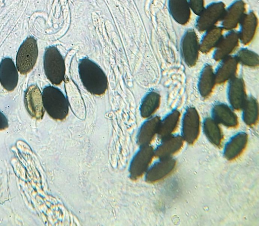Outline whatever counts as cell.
<instances>
[{
  "label": "cell",
  "mask_w": 259,
  "mask_h": 226,
  "mask_svg": "<svg viewBox=\"0 0 259 226\" xmlns=\"http://www.w3.org/2000/svg\"><path fill=\"white\" fill-rule=\"evenodd\" d=\"M80 80L90 93L101 95L108 88L107 77L102 68L95 62L87 58L81 59L78 64Z\"/></svg>",
  "instance_id": "obj_1"
},
{
  "label": "cell",
  "mask_w": 259,
  "mask_h": 226,
  "mask_svg": "<svg viewBox=\"0 0 259 226\" xmlns=\"http://www.w3.org/2000/svg\"><path fill=\"white\" fill-rule=\"evenodd\" d=\"M42 101L45 109L55 120H62L69 110L68 99L58 88L48 86L42 91Z\"/></svg>",
  "instance_id": "obj_2"
},
{
  "label": "cell",
  "mask_w": 259,
  "mask_h": 226,
  "mask_svg": "<svg viewBox=\"0 0 259 226\" xmlns=\"http://www.w3.org/2000/svg\"><path fill=\"white\" fill-rule=\"evenodd\" d=\"M44 67L48 79L53 84L59 85L64 79V59L55 46L46 48L44 56Z\"/></svg>",
  "instance_id": "obj_3"
},
{
  "label": "cell",
  "mask_w": 259,
  "mask_h": 226,
  "mask_svg": "<svg viewBox=\"0 0 259 226\" xmlns=\"http://www.w3.org/2000/svg\"><path fill=\"white\" fill-rule=\"evenodd\" d=\"M38 48L36 40L32 36L27 37L20 46L16 55V66L22 74L29 72L37 60Z\"/></svg>",
  "instance_id": "obj_4"
},
{
  "label": "cell",
  "mask_w": 259,
  "mask_h": 226,
  "mask_svg": "<svg viewBox=\"0 0 259 226\" xmlns=\"http://www.w3.org/2000/svg\"><path fill=\"white\" fill-rule=\"evenodd\" d=\"M225 10L222 2H215L208 4L198 15L195 23L196 29L203 32L215 26L220 21Z\"/></svg>",
  "instance_id": "obj_5"
},
{
  "label": "cell",
  "mask_w": 259,
  "mask_h": 226,
  "mask_svg": "<svg viewBox=\"0 0 259 226\" xmlns=\"http://www.w3.org/2000/svg\"><path fill=\"white\" fill-rule=\"evenodd\" d=\"M200 120L196 109L192 106L185 110L181 121V136L184 141L191 144L198 138L200 131Z\"/></svg>",
  "instance_id": "obj_6"
},
{
  "label": "cell",
  "mask_w": 259,
  "mask_h": 226,
  "mask_svg": "<svg viewBox=\"0 0 259 226\" xmlns=\"http://www.w3.org/2000/svg\"><path fill=\"white\" fill-rule=\"evenodd\" d=\"M199 51V41L195 31L192 28L188 29L184 33L180 42V52L184 63L190 67L195 66Z\"/></svg>",
  "instance_id": "obj_7"
},
{
  "label": "cell",
  "mask_w": 259,
  "mask_h": 226,
  "mask_svg": "<svg viewBox=\"0 0 259 226\" xmlns=\"http://www.w3.org/2000/svg\"><path fill=\"white\" fill-rule=\"evenodd\" d=\"M226 95L229 106L233 110H240L247 97L242 78L235 76L227 82Z\"/></svg>",
  "instance_id": "obj_8"
},
{
  "label": "cell",
  "mask_w": 259,
  "mask_h": 226,
  "mask_svg": "<svg viewBox=\"0 0 259 226\" xmlns=\"http://www.w3.org/2000/svg\"><path fill=\"white\" fill-rule=\"evenodd\" d=\"M24 101L25 107L32 117L37 120L43 118L45 108L42 96L37 86L31 85L27 88L25 92Z\"/></svg>",
  "instance_id": "obj_9"
},
{
  "label": "cell",
  "mask_w": 259,
  "mask_h": 226,
  "mask_svg": "<svg viewBox=\"0 0 259 226\" xmlns=\"http://www.w3.org/2000/svg\"><path fill=\"white\" fill-rule=\"evenodd\" d=\"M154 155V152L151 146H141L131 164L130 172L132 179H138L147 171Z\"/></svg>",
  "instance_id": "obj_10"
},
{
  "label": "cell",
  "mask_w": 259,
  "mask_h": 226,
  "mask_svg": "<svg viewBox=\"0 0 259 226\" xmlns=\"http://www.w3.org/2000/svg\"><path fill=\"white\" fill-rule=\"evenodd\" d=\"M245 3L242 0H236L225 8L221 19V26L223 29L233 30L239 24L245 14Z\"/></svg>",
  "instance_id": "obj_11"
},
{
  "label": "cell",
  "mask_w": 259,
  "mask_h": 226,
  "mask_svg": "<svg viewBox=\"0 0 259 226\" xmlns=\"http://www.w3.org/2000/svg\"><path fill=\"white\" fill-rule=\"evenodd\" d=\"M239 39L237 31L231 30L223 35L219 43L213 49L212 55L213 59L216 61L231 55L238 46Z\"/></svg>",
  "instance_id": "obj_12"
},
{
  "label": "cell",
  "mask_w": 259,
  "mask_h": 226,
  "mask_svg": "<svg viewBox=\"0 0 259 226\" xmlns=\"http://www.w3.org/2000/svg\"><path fill=\"white\" fill-rule=\"evenodd\" d=\"M176 165V160L171 157L160 159L147 171L146 180L155 182L162 179L173 171Z\"/></svg>",
  "instance_id": "obj_13"
},
{
  "label": "cell",
  "mask_w": 259,
  "mask_h": 226,
  "mask_svg": "<svg viewBox=\"0 0 259 226\" xmlns=\"http://www.w3.org/2000/svg\"><path fill=\"white\" fill-rule=\"evenodd\" d=\"M211 118L218 123L229 127H236L238 125V117L233 109L228 105L220 102L213 104L211 108Z\"/></svg>",
  "instance_id": "obj_14"
},
{
  "label": "cell",
  "mask_w": 259,
  "mask_h": 226,
  "mask_svg": "<svg viewBox=\"0 0 259 226\" xmlns=\"http://www.w3.org/2000/svg\"><path fill=\"white\" fill-rule=\"evenodd\" d=\"M18 74L14 61L10 58L3 59L0 63V83L8 91H13L16 87Z\"/></svg>",
  "instance_id": "obj_15"
},
{
  "label": "cell",
  "mask_w": 259,
  "mask_h": 226,
  "mask_svg": "<svg viewBox=\"0 0 259 226\" xmlns=\"http://www.w3.org/2000/svg\"><path fill=\"white\" fill-rule=\"evenodd\" d=\"M238 63L234 56H228L219 61L213 70L216 84L227 82L236 76Z\"/></svg>",
  "instance_id": "obj_16"
},
{
  "label": "cell",
  "mask_w": 259,
  "mask_h": 226,
  "mask_svg": "<svg viewBox=\"0 0 259 226\" xmlns=\"http://www.w3.org/2000/svg\"><path fill=\"white\" fill-rule=\"evenodd\" d=\"M258 20L253 11L245 13L239 22L237 32L239 41L245 45L249 44L253 39L257 29Z\"/></svg>",
  "instance_id": "obj_17"
},
{
  "label": "cell",
  "mask_w": 259,
  "mask_h": 226,
  "mask_svg": "<svg viewBox=\"0 0 259 226\" xmlns=\"http://www.w3.org/2000/svg\"><path fill=\"white\" fill-rule=\"evenodd\" d=\"M215 83L214 71L212 66L205 64L201 68L197 80V90L199 95L203 98L210 95Z\"/></svg>",
  "instance_id": "obj_18"
},
{
  "label": "cell",
  "mask_w": 259,
  "mask_h": 226,
  "mask_svg": "<svg viewBox=\"0 0 259 226\" xmlns=\"http://www.w3.org/2000/svg\"><path fill=\"white\" fill-rule=\"evenodd\" d=\"M248 135L245 132H239L232 136L225 145L223 155L228 160L238 157L245 148Z\"/></svg>",
  "instance_id": "obj_19"
},
{
  "label": "cell",
  "mask_w": 259,
  "mask_h": 226,
  "mask_svg": "<svg viewBox=\"0 0 259 226\" xmlns=\"http://www.w3.org/2000/svg\"><path fill=\"white\" fill-rule=\"evenodd\" d=\"M183 141L179 135L171 134L164 138L154 150V155L159 159L171 157L182 148Z\"/></svg>",
  "instance_id": "obj_20"
},
{
  "label": "cell",
  "mask_w": 259,
  "mask_h": 226,
  "mask_svg": "<svg viewBox=\"0 0 259 226\" xmlns=\"http://www.w3.org/2000/svg\"><path fill=\"white\" fill-rule=\"evenodd\" d=\"M160 118L150 117L141 126L137 135V142L141 146L149 145L157 134Z\"/></svg>",
  "instance_id": "obj_21"
},
{
  "label": "cell",
  "mask_w": 259,
  "mask_h": 226,
  "mask_svg": "<svg viewBox=\"0 0 259 226\" xmlns=\"http://www.w3.org/2000/svg\"><path fill=\"white\" fill-rule=\"evenodd\" d=\"M169 13L172 18L181 25L187 24L191 11L187 0H168Z\"/></svg>",
  "instance_id": "obj_22"
},
{
  "label": "cell",
  "mask_w": 259,
  "mask_h": 226,
  "mask_svg": "<svg viewBox=\"0 0 259 226\" xmlns=\"http://www.w3.org/2000/svg\"><path fill=\"white\" fill-rule=\"evenodd\" d=\"M223 35V29L214 26L204 31L199 41L200 51L206 54L213 49Z\"/></svg>",
  "instance_id": "obj_23"
},
{
  "label": "cell",
  "mask_w": 259,
  "mask_h": 226,
  "mask_svg": "<svg viewBox=\"0 0 259 226\" xmlns=\"http://www.w3.org/2000/svg\"><path fill=\"white\" fill-rule=\"evenodd\" d=\"M180 116V111L175 109L168 112L162 120L160 119L157 134L160 139L172 134L178 126Z\"/></svg>",
  "instance_id": "obj_24"
},
{
  "label": "cell",
  "mask_w": 259,
  "mask_h": 226,
  "mask_svg": "<svg viewBox=\"0 0 259 226\" xmlns=\"http://www.w3.org/2000/svg\"><path fill=\"white\" fill-rule=\"evenodd\" d=\"M242 110V119L247 126L255 125L258 121V105L257 99L252 96L246 97L241 108Z\"/></svg>",
  "instance_id": "obj_25"
},
{
  "label": "cell",
  "mask_w": 259,
  "mask_h": 226,
  "mask_svg": "<svg viewBox=\"0 0 259 226\" xmlns=\"http://www.w3.org/2000/svg\"><path fill=\"white\" fill-rule=\"evenodd\" d=\"M202 129L205 136L212 144L217 146L221 145L223 134L219 123L211 117H206L203 121Z\"/></svg>",
  "instance_id": "obj_26"
},
{
  "label": "cell",
  "mask_w": 259,
  "mask_h": 226,
  "mask_svg": "<svg viewBox=\"0 0 259 226\" xmlns=\"http://www.w3.org/2000/svg\"><path fill=\"white\" fill-rule=\"evenodd\" d=\"M160 103V95L156 91L149 92L144 97L140 107L141 116L144 118H148L158 108Z\"/></svg>",
  "instance_id": "obj_27"
},
{
  "label": "cell",
  "mask_w": 259,
  "mask_h": 226,
  "mask_svg": "<svg viewBox=\"0 0 259 226\" xmlns=\"http://www.w3.org/2000/svg\"><path fill=\"white\" fill-rule=\"evenodd\" d=\"M238 63L251 68L257 67L259 64L258 54L247 48L240 49L234 55Z\"/></svg>",
  "instance_id": "obj_28"
},
{
  "label": "cell",
  "mask_w": 259,
  "mask_h": 226,
  "mask_svg": "<svg viewBox=\"0 0 259 226\" xmlns=\"http://www.w3.org/2000/svg\"><path fill=\"white\" fill-rule=\"evenodd\" d=\"M67 84V87L71 91L74 96H68L69 99H68L69 104H70V106L73 110V112L79 117L83 116V112L84 111V104L82 98L81 97L79 92L77 90V87L71 84V83Z\"/></svg>",
  "instance_id": "obj_29"
},
{
  "label": "cell",
  "mask_w": 259,
  "mask_h": 226,
  "mask_svg": "<svg viewBox=\"0 0 259 226\" xmlns=\"http://www.w3.org/2000/svg\"><path fill=\"white\" fill-rule=\"evenodd\" d=\"M190 8L196 15H198L203 9V0H187Z\"/></svg>",
  "instance_id": "obj_30"
},
{
  "label": "cell",
  "mask_w": 259,
  "mask_h": 226,
  "mask_svg": "<svg viewBox=\"0 0 259 226\" xmlns=\"http://www.w3.org/2000/svg\"><path fill=\"white\" fill-rule=\"evenodd\" d=\"M8 127V122L6 116L0 111V130H3Z\"/></svg>",
  "instance_id": "obj_31"
}]
</instances>
